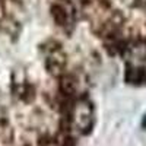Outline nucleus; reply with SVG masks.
Segmentation results:
<instances>
[{
    "label": "nucleus",
    "mask_w": 146,
    "mask_h": 146,
    "mask_svg": "<svg viewBox=\"0 0 146 146\" xmlns=\"http://www.w3.org/2000/svg\"><path fill=\"white\" fill-rule=\"evenodd\" d=\"M51 13L58 27L67 28L75 22V7L70 0H57L51 7Z\"/></svg>",
    "instance_id": "2"
},
{
    "label": "nucleus",
    "mask_w": 146,
    "mask_h": 146,
    "mask_svg": "<svg viewBox=\"0 0 146 146\" xmlns=\"http://www.w3.org/2000/svg\"><path fill=\"white\" fill-rule=\"evenodd\" d=\"M142 75H143V80L146 82V62H145V64L142 66Z\"/></svg>",
    "instance_id": "3"
},
{
    "label": "nucleus",
    "mask_w": 146,
    "mask_h": 146,
    "mask_svg": "<svg viewBox=\"0 0 146 146\" xmlns=\"http://www.w3.org/2000/svg\"><path fill=\"white\" fill-rule=\"evenodd\" d=\"M142 124H143V127H146V117L143 118V123H142Z\"/></svg>",
    "instance_id": "4"
},
{
    "label": "nucleus",
    "mask_w": 146,
    "mask_h": 146,
    "mask_svg": "<svg viewBox=\"0 0 146 146\" xmlns=\"http://www.w3.org/2000/svg\"><path fill=\"white\" fill-rule=\"evenodd\" d=\"M69 124L79 133L89 131L92 126V105L88 100H76L73 101L67 111Z\"/></svg>",
    "instance_id": "1"
}]
</instances>
